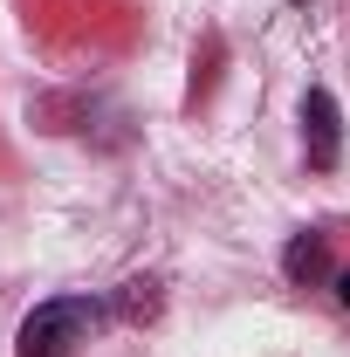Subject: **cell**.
I'll list each match as a JSON object with an SVG mask.
<instances>
[{
	"mask_svg": "<svg viewBox=\"0 0 350 357\" xmlns=\"http://www.w3.org/2000/svg\"><path fill=\"white\" fill-rule=\"evenodd\" d=\"M96 330V303L89 296H48L21 316V337H14V357H76Z\"/></svg>",
	"mask_w": 350,
	"mask_h": 357,
	"instance_id": "6da1fadb",
	"label": "cell"
},
{
	"mask_svg": "<svg viewBox=\"0 0 350 357\" xmlns=\"http://www.w3.org/2000/svg\"><path fill=\"white\" fill-rule=\"evenodd\" d=\"M303 137H309V165H316V172H330V165L344 158V110H337V96L323 83L303 96Z\"/></svg>",
	"mask_w": 350,
	"mask_h": 357,
	"instance_id": "7a4b0ae2",
	"label": "cell"
},
{
	"mask_svg": "<svg viewBox=\"0 0 350 357\" xmlns=\"http://www.w3.org/2000/svg\"><path fill=\"white\" fill-rule=\"evenodd\" d=\"M282 268H289V282H323V275H330V248H323V234H296L289 255H282Z\"/></svg>",
	"mask_w": 350,
	"mask_h": 357,
	"instance_id": "3957f363",
	"label": "cell"
},
{
	"mask_svg": "<svg viewBox=\"0 0 350 357\" xmlns=\"http://www.w3.org/2000/svg\"><path fill=\"white\" fill-rule=\"evenodd\" d=\"M117 310L131 316V323L158 316V282H124V289H117Z\"/></svg>",
	"mask_w": 350,
	"mask_h": 357,
	"instance_id": "277c9868",
	"label": "cell"
},
{
	"mask_svg": "<svg viewBox=\"0 0 350 357\" xmlns=\"http://www.w3.org/2000/svg\"><path fill=\"white\" fill-rule=\"evenodd\" d=\"M337 303H344V310H350V268H344V275H337Z\"/></svg>",
	"mask_w": 350,
	"mask_h": 357,
	"instance_id": "5b68a950",
	"label": "cell"
},
{
	"mask_svg": "<svg viewBox=\"0 0 350 357\" xmlns=\"http://www.w3.org/2000/svg\"><path fill=\"white\" fill-rule=\"evenodd\" d=\"M296 7H303V0H296Z\"/></svg>",
	"mask_w": 350,
	"mask_h": 357,
	"instance_id": "8992f818",
	"label": "cell"
}]
</instances>
